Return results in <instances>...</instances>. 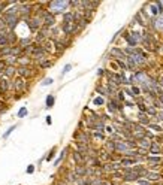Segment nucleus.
Masks as SVG:
<instances>
[{
    "label": "nucleus",
    "mask_w": 163,
    "mask_h": 185,
    "mask_svg": "<svg viewBox=\"0 0 163 185\" xmlns=\"http://www.w3.org/2000/svg\"><path fill=\"white\" fill-rule=\"evenodd\" d=\"M71 6V2H66V0H55V2H49L48 3V11L55 15V14H66L67 8Z\"/></svg>",
    "instance_id": "1"
},
{
    "label": "nucleus",
    "mask_w": 163,
    "mask_h": 185,
    "mask_svg": "<svg viewBox=\"0 0 163 185\" xmlns=\"http://www.w3.org/2000/svg\"><path fill=\"white\" fill-rule=\"evenodd\" d=\"M40 20H42V25L44 27H48V29H53L54 25H55V16L51 14L48 9H45L44 12H42V16H40Z\"/></svg>",
    "instance_id": "2"
},
{
    "label": "nucleus",
    "mask_w": 163,
    "mask_h": 185,
    "mask_svg": "<svg viewBox=\"0 0 163 185\" xmlns=\"http://www.w3.org/2000/svg\"><path fill=\"white\" fill-rule=\"evenodd\" d=\"M12 87H14V90H15V91L23 93V91H25V90H27L29 84L25 82V79H24V78L18 76L16 79H14V81H12Z\"/></svg>",
    "instance_id": "3"
},
{
    "label": "nucleus",
    "mask_w": 163,
    "mask_h": 185,
    "mask_svg": "<svg viewBox=\"0 0 163 185\" xmlns=\"http://www.w3.org/2000/svg\"><path fill=\"white\" fill-rule=\"evenodd\" d=\"M3 18H5V21H6V24H8V29L9 30H12L14 31V29L18 25V23H20V16L18 15H3Z\"/></svg>",
    "instance_id": "4"
},
{
    "label": "nucleus",
    "mask_w": 163,
    "mask_h": 185,
    "mask_svg": "<svg viewBox=\"0 0 163 185\" xmlns=\"http://www.w3.org/2000/svg\"><path fill=\"white\" fill-rule=\"evenodd\" d=\"M127 151H130V146L127 145L126 140H117L115 142V152H121L124 155Z\"/></svg>",
    "instance_id": "5"
},
{
    "label": "nucleus",
    "mask_w": 163,
    "mask_h": 185,
    "mask_svg": "<svg viewBox=\"0 0 163 185\" xmlns=\"http://www.w3.org/2000/svg\"><path fill=\"white\" fill-rule=\"evenodd\" d=\"M11 88H14V87H12V82L9 81V79H6V78L0 79V93L5 94L6 91H9Z\"/></svg>",
    "instance_id": "6"
},
{
    "label": "nucleus",
    "mask_w": 163,
    "mask_h": 185,
    "mask_svg": "<svg viewBox=\"0 0 163 185\" xmlns=\"http://www.w3.org/2000/svg\"><path fill=\"white\" fill-rule=\"evenodd\" d=\"M151 21H153V27L156 29L157 31L163 33V14L159 15V16H156V18H153Z\"/></svg>",
    "instance_id": "7"
},
{
    "label": "nucleus",
    "mask_w": 163,
    "mask_h": 185,
    "mask_svg": "<svg viewBox=\"0 0 163 185\" xmlns=\"http://www.w3.org/2000/svg\"><path fill=\"white\" fill-rule=\"evenodd\" d=\"M105 172H115L118 169H121V164H120V161H112V163H106L103 164V167H102Z\"/></svg>",
    "instance_id": "8"
},
{
    "label": "nucleus",
    "mask_w": 163,
    "mask_h": 185,
    "mask_svg": "<svg viewBox=\"0 0 163 185\" xmlns=\"http://www.w3.org/2000/svg\"><path fill=\"white\" fill-rule=\"evenodd\" d=\"M16 72H18V76H21V78H30L33 73H32V69L29 67V66H20L18 67V70H16Z\"/></svg>",
    "instance_id": "9"
},
{
    "label": "nucleus",
    "mask_w": 163,
    "mask_h": 185,
    "mask_svg": "<svg viewBox=\"0 0 163 185\" xmlns=\"http://www.w3.org/2000/svg\"><path fill=\"white\" fill-rule=\"evenodd\" d=\"M138 121H139V124L141 126H150L151 124V121H150V118H148V115H147V113H145V112H138Z\"/></svg>",
    "instance_id": "10"
},
{
    "label": "nucleus",
    "mask_w": 163,
    "mask_h": 185,
    "mask_svg": "<svg viewBox=\"0 0 163 185\" xmlns=\"http://www.w3.org/2000/svg\"><path fill=\"white\" fill-rule=\"evenodd\" d=\"M16 67H14V66H8L6 67V70H5V73H3V76L6 78V79H14V76L15 75H18V72H16Z\"/></svg>",
    "instance_id": "11"
},
{
    "label": "nucleus",
    "mask_w": 163,
    "mask_h": 185,
    "mask_svg": "<svg viewBox=\"0 0 163 185\" xmlns=\"http://www.w3.org/2000/svg\"><path fill=\"white\" fill-rule=\"evenodd\" d=\"M151 145H153V142H151L150 139H147V137H144V139L138 140V146L142 148V149H147V151L151 148Z\"/></svg>",
    "instance_id": "12"
},
{
    "label": "nucleus",
    "mask_w": 163,
    "mask_h": 185,
    "mask_svg": "<svg viewBox=\"0 0 163 185\" xmlns=\"http://www.w3.org/2000/svg\"><path fill=\"white\" fill-rule=\"evenodd\" d=\"M147 181H159L160 178H162V175L160 173H157V172H151V170H148L147 172V175L144 176Z\"/></svg>",
    "instance_id": "13"
},
{
    "label": "nucleus",
    "mask_w": 163,
    "mask_h": 185,
    "mask_svg": "<svg viewBox=\"0 0 163 185\" xmlns=\"http://www.w3.org/2000/svg\"><path fill=\"white\" fill-rule=\"evenodd\" d=\"M72 23H75V14L73 12L63 14V24H72Z\"/></svg>",
    "instance_id": "14"
},
{
    "label": "nucleus",
    "mask_w": 163,
    "mask_h": 185,
    "mask_svg": "<svg viewBox=\"0 0 163 185\" xmlns=\"http://www.w3.org/2000/svg\"><path fill=\"white\" fill-rule=\"evenodd\" d=\"M148 151H150V154H156V155L162 154V148H160V143H157V142H153V145H151V148L148 149Z\"/></svg>",
    "instance_id": "15"
},
{
    "label": "nucleus",
    "mask_w": 163,
    "mask_h": 185,
    "mask_svg": "<svg viewBox=\"0 0 163 185\" xmlns=\"http://www.w3.org/2000/svg\"><path fill=\"white\" fill-rule=\"evenodd\" d=\"M123 38L127 40V43L130 45V48H135V46H136V40L132 38V34H130V33H124V34H123Z\"/></svg>",
    "instance_id": "16"
},
{
    "label": "nucleus",
    "mask_w": 163,
    "mask_h": 185,
    "mask_svg": "<svg viewBox=\"0 0 163 185\" xmlns=\"http://www.w3.org/2000/svg\"><path fill=\"white\" fill-rule=\"evenodd\" d=\"M145 160H147L148 163H151V164H154V166H159L162 163V157H159V155H156V157H147Z\"/></svg>",
    "instance_id": "17"
},
{
    "label": "nucleus",
    "mask_w": 163,
    "mask_h": 185,
    "mask_svg": "<svg viewBox=\"0 0 163 185\" xmlns=\"http://www.w3.org/2000/svg\"><path fill=\"white\" fill-rule=\"evenodd\" d=\"M45 40H47V36H44V34H42L40 31H38V34L35 36V42L38 43V45H44Z\"/></svg>",
    "instance_id": "18"
},
{
    "label": "nucleus",
    "mask_w": 163,
    "mask_h": 185,
    "mask_svg": "<svg viewBox=\"0 0 163 185\" xmlns=\"http://www.w3.org/2000/svg\"><path fill=\"white\" fill-rule=\"evenodd\" d=\"M105 148L109 151V154L115 152V142H114V140H108V142L105 143Z\"/></svg>",
    "instance_id": "19"
},
{
    "label": "nucleus",
    "mask_w": 163,
    "mask_h": 185,
    "mask_svg": "<svg viewBox=\"0 0 163 185\" xmlns=\"http://www.w3.org/2000/svg\"><path fill=\"white\" fill-rule=\"evenodd\" d=\"M54 102H55L54 96H53V94H48V96H47V100H45L47 108H53V106H54Z\"/></svg>",
    "instance_id": "20"
},
{
    "label": "nucleus",
    "mask_w": 163,
    "mask_h": 185,
    "mask_svg": "<svg viewBox=\"0 0 163 185\" xmlns=\"http://www.w3.org/2000/svg\"><path fill=\"white\" fill-rule=\"evenodd\" d=\"M130 91L133 94V99H136V97H139V96H141V88L136 87V85H132L130 87Z\"/></svg>",
    "instance_id": "21"
},
{
    "label": "nucleus",
    "mask_w": 163,
    "mask_h": 185,
    "mask_svg": "<svg viewBox=\"0 0 163 185\" xmlns=\"http://www.w3.org/2000/svg\"><path fill=\"white\" fill-rule=\"evenodd\" d=\"M157 112L159 111L154 108V106H151V104H150V106H147V111H145V113H147V115H151V117H156Z\"/></svg>",
    "instance_id": "22"
},
{
    "label": "nucleus",
    "mask_w": 163,
    "mask_h": 185,
    "mask_svg": "<svg viewBox=\"0 0 163 185\" xmlns=\"http://www.w3.org/2000/svg\"><path fill=\"white\" fill-rule=\"evenodd\" d=\"M3 60L6 61L8 66H14L15 63H18V58H16V57H12V55H11V57H6V58H3Z\"/></svg>",
    "instance_id": "23"
},
{
    "label": "nucleus",
    "mask_w": 163,
    "mask_h": 185,
    "mask_svg": "<svg viewBox=\"0 0 163 185\" xmlns=\"http://www.w3.org/2000/svg\"><path fill=\"white\" fill-rule=\"evenodd\" d=\"M148 128H151L153 131H156V133H162L163 131V127L159 126V124H154V122H151V124L148 126Z\"/></svg>",
    "instance_id": "24"
},
{
    "label": "nucleus",
    "mask_w": 163,
    "mask_h": 185,
    "mask_svg": "<svg viewBox=\"0 0 163 185\" xmlns=\"http://www.w3.org/2000/svg\"><path fill=\"white\" fill-rule=\"evenodd\" d=\"M27 113H29L27 108H25V106H23V108L18 111V118H24V117H27Z\"/></svg>",
    "instance_id": "25"
},
{
    "label": "nucleus",
    "mask_w": 163,
    "mask_h": 185,
    "mask_svg": "<svg viewBox=\"0 0 163 185\" xmlns=\"http://www.w3.org/2000/svg\"><path fill=\"white\" fill-rule=\"evenodd\" d=\"M15 128H16V126H11V127L8 128V130L5 131V133H3V139H8V137H9V134L12 133V131H14Z\"/></svg>",
    "instance_id": "26"
},
{
    "label": "nucleus",
    "mask_w": 163,
    "mask_h": 185,
    "mask_svg": "<svg viewBox=\"0 0 163 185\" xmlns=\"http://www.w3.org/2000/svg\"><path fill=\"white\" fill-rule=\"evenodd\" d=\"M103 103H105L103 97H96V99L93 100V104H94V106H102Z\"/></svg>",
    "instance_id": "27"
},
{
    "label": "nucleus",
    "mask_w": 163,
    "mask_h": 185,
    "mask_svg": "<svg viewBox=\"0 0 163 185\" xmlns=\"http://www.w3.org/2000/svg\"><path fill=\"white\" fill-rule=\"evenodd\" d=\"M6 67H8V64H6V61L2 58L0 60V73H5V70H6Z\"/></svg>",
    "instance_id": "28"
},
{
    "label": "nucleus",
    "mask_w": 163,
    "mask_h": 185,
    "mask_svg": "<svg viewBox=\"0 0 163 185\" xmlns=\"http://www.w3.org/2000/svg\"><path fill=\"white\" fill-rule=\"evenodd\" d=\"M54 154H55V148H53V149H51V151H49V154L45 157V160H47V161H51V160L54 158Z\"/></svg>",
    "instance_id": "29"
},
{
    "label": "nucleus",
    "mask_w": 163,
    "mask_h": 185,
    "mask_svg": "<svg viewBox=\"0 0 163 185\" xmlns=\"http://www.w3.org/2000/svg\"><path fill=\"white\" fill-rule=\"evenodd\" d=\"M54 81H53V78H45L44 81H42V87H48V85H51Z\"/></svg>",
    "instance_id": "30"
},
{
    "label": "nucleus",
    "mask_w": 163,
    "mask_h": 185,
    "mask_svg": "<svg viewBox=\"0 0 163 185\" xmlns=\"http://www.w3.org/2000/svg\"><path fill=\"white\" fill-rule=\"evenodd\" d=\"M39 66H40L42 69H47V67H51V66H53V61H49V60H45L44 63H40Z\"/></svg>",
    "instance_id": "31"
},
{
    "label": "nucleus",
    "mask_w": 163,
    "mask_h": 185,
    "mask_svg": "<svg viewBox=\"0 0 163 185\" xmlns=\"http://www.w3.org/2000/svg\"><path fill=\"white\" fill-rule=\"evenodd\" d=\"M64 155H66V149H64V151H63L62 154H60V157H58V158H57V160L54 161V166H58V164H60V161H62V160H63V158H64Z\"/></svg>",
    "instance_id": "32"
},
{
    "label": "nucleus",
    "mask_w": 163,
    "mask_h": 185,
    "mask_svg": "<svg viewBox=\"0 0 163 185\" xmlns=\"http://www.w3.org/2000/svg\"><path fill=\"white\" fill-rule=\"evenodd\" d=\"M136 182H138V185H151V182H150V181H147V179H144V178L138 179V181H136Z\"/></svg>",
    "instance_id": "33"
},
{
    "label": "nucleus",
    "mask_w": 163,
    "mask_h": 185,
    "mask_svg": "<svg viewBox=\"0 0 163 185\" xmlns=\"http://www.w3.org/2000/svg\"><path fill=\"white\" fill-rule=\"evenodd\" d=\"M71 69H72V64H66V66L63 67V72H62V76H63V75H66L67 72H71Z\"/></svg>",
    "instance_id": "34"
},
{
    "label": "nucleus",
    "mask_w": 163,
    "mask_h": 185,
    "mask_svg": "<svg viewBox=\"0 0 163 185\" xmlns=\"http://www.w3.org/2000/svg\"><path fill=\"white\" fill-rule=\"evenodd\" d=\"M5 111H8V104L5 102H0V113L5 112Z\"/></svg>",
    "instance_id": "35"
},
{
    "label": "nucleus",
    "mask_w": 163,
    "mask_h": 185,
    "mask_svg": "<svg viewBox=\"0 0 163 185\" xmlns=\"http://www.w3.org/2000/svg\"><path fill=\"white\" fill-rule=\"evenodd\" d=\"M156 118H157V121H159V122H160V121L163 122V111H159V112H157Z\"/></svg>",
    "instance_id": "36"
},
{
    "label": "nucleus",
    "mask_w": 163,
    "mask_h": 185,
    "mask_svg": "<svg viewBox=\"0 0 163 185\" xmlns=\"http://www.w3.org/2000/svg\"><path fill=\"white\" fill-rule=\"evenodd\" d=\"M33 172H35V166H33V164H30V166L27 167V173H29V175H32Z\"/></svg>",
    "instance_id": "37"
},
{
    "label": "nucleus",
    "mask_w": 163,
    "mask_h": 185,
    "mask_svg": "<svg viewBox=\"0 0 163 185\" xmlns=\"http://www.w3.org/2000/svg\"><path fill=\"white\" fill-rule=\"evenodd\" d=\"M51 122H53V119H51V117H47V124L51 126Z\"/></svg>",
    "instance_id": "38"
},
{
    "label": "nucleus",
    "mask_w": 163,
    "mask_h": 185,
    "mask_svg": "<svg viewBox=\"0 0 163 185\" xmlns=\"http://www.w3.org/2000/svg\"><path fill=\"white\" fill-rule=\"evenodd\" d=\"M97 75H99V76L103 75V69H99V70H97Z\"/></svg>",
    "instance_id": "39"
},
{
    "label": "nucleus",
    "mask_w": 163,
    "mask_h": 185,
    "mask_svg": "<svg viewBox=\"0 0 163 185\" xmlns=\"http://www.w3.org/2000/svg\"><path fill=\"white\" fill-rule=\"evenodd\" d=\"M0 60H2V49H0Z\"/></svg>",
    "instance_id": "40"
},
{
    "label": "nucleus",
    "mask_w": 163,
    "mask_h": 185,
    "mask_svg": "<svg viewBox=\"0 0 163 185\" xmlns=\"http://www.w3.org/2000/svg\"><path fill=\"white\" fill-rule=\"evenodd\" d=\"M2 11H3V8H2V6H0V14H2Z\"/></svg>",
    "instance_id": "41"
},
{
    "label": "nucleus",
    "mask_w": 163,
    "mask_h": 185,
    "mask_svg": "<svg viewBox=\"0 0 163 185\" xmlns=\"http://www.w3.org/2000/svg\"><path fill=\"white\" fill-rule=\"evenodd\" d=\"M162 51H163V46H162Z\"/></svg>",
    "instance_id": "42"
},
{
    "label": "nucleus",
    "mask_w": 163,
    "mask_h": 185,
    "mask_svg": "<svg viewBox=\"0 0 163 185\" xmlns=\"http://www.w3.org/2000/svg\"><path fill=\"white\" fill-rule=\"evenodd\" d=\"M0 94H2V93H0Z\"/></svg>",
    "instance_id": "43"
}]
</instances>
